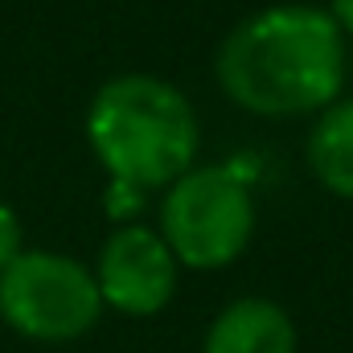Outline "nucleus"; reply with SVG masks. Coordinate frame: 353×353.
<instances>
[{"mask_svg": "<svg viewBox=\"0 0 353 353\" xmlns=\"http://www.w3.org/2000/svg\"><path fill=\"white\" fill-rule=\"evenodd\" d=\"M87 140L111 181L136 189H169L193 169L197 115L193 103L157 74H119L87 107Z\"/></svg>", "mask_w": 353, "mask_h": 353, "instance_id": "nucleus-2", "label": "nucleus"}, {"mask_svg": "<svg viewBox=\"0 0 353 353\" xmlns=\"http://www.w3.org/2000/svg\"><path fill=\"white\" fill-rule=\"evenodd\" d=\"M144 189H136V185H128V181H111L107 185V197H103V210H107V218H115L119 226H128L140 210H144Z\"/></svg>", "mask_w": 353, "mask_h": 353, "instance_id": "nucleus-8", "label": "nucleus"}, {"mask_svg": "<svg viewBox=\"0 0 353 353\" xmlns=\"http://www.w3.org/2000/svg\"><path fill=\"white\" fill-rule=\"evenodd\" d=\"M308 169L333 193L353 201V99L329 103L308 132Z\"/></svg>", "mask_w": 353, "mask_h": 353, "instance_id": "nucleus-7", "label": "nucleus"}, {"mask_svg": "<svg viewBox=\"0 0 353 353\" xmlns=\"http://www.w3.org/2000/svg\"><path fill=\"white\" fill-rule=\"evenodd\" d=\"M255 234V197L239 165H205L176 176L161 201V239L193 271L230 267Z\"/></svg>", "mask_w": 353, "mask_h": 353, "instance_id": "nucleus-3", "label": "nucleus"}, {"mask_svg": "<svg viewBox=\"0 0 353 353\" xmlns=\"http://www.w3.org/2000/svg\"><path fill=\"white\" fill-rule=\"evenodd\" d=\"M176 259L161 230L128 222L115 226L111 239L99 251L94 283L103 296V308H115L123 316H157L169 308L176 292Z\"/></svg>", "mask_w": 353, "mask_h": 353, "instance_id": "nucleus-5", "label": "nucleus"}, {"mask_svg": "<svg viewBox=\"0 0 353 353\" xmlns=\"http://www.w3.org/2000/svg\"><path fill=\"white\" fill-rule=\"evenodd\" d=\"M103 316L94 271L58 251H21L0 271V321L46 345L79 341Z\"/></svg>", "mask_w": 353, "mask_h": 353, "instance_id": "nucleus-4", "label": "nucleus"}, {"mask_svg": "<svg viewBox=\"0 0 353 353\" xmlns=\"http://www.w3.org/2000/svg\"><path fill=\"white\" fill-rule=\"evenodd\" d=\"M201 353H300V333L283 304L239 296L210 321Z\"/></svg>", "mask_w": 353, "mask_h": 353, "instance_id": "nucleus-6", "label": "nucleus"}, {"mask_svg": "<svg viewBox=\"0 0 353 353\" xmlns=\"http://www.w3.org/2000/svg\"><path fill=\"white\" fill-rule=\"evenodd\" d=\"M329 12H333V21H337V29L353 37V0H333L329 4Z\"/></svg>", "mask_w": 353, "mask_h": 353, "instance_id": "nucleus-10", "label": "nucleus"}, {"mask_svg": "<svg viewBox=\"0 0 353 353\" xmlns=\"http://www.w3.org/2000/svg\"><path fill=\"white\" fill-rule=\"evenodd\" d=\"M21 251H25V247H21V218H17L12 205L0 201V271L12 263Z\"/></svg>", "mask_w": 353, "mask_h": 353, "instance_id": "nucleus-9", "label": "nucleus"}, {"mask_svg": "<svg viewBox=\"0 0 353 353\" xmlns=\"http://www.w3.org/2000/svg\"><path fill=\"white\" fill-rule=\"evenodd\" d=\"M214 70L230 103L251 115H312L345 87V33L329 8L271 4L226 33Z\"/></svg>", "mask_w": 353, "mask_h": 353, "instance_id": "nucleus-1", "label": "nucleus"}]
</instances>
